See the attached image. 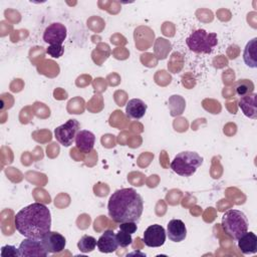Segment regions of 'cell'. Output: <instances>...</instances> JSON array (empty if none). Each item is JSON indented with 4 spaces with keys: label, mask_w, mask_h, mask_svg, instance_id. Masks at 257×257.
Listing matches in <instances>:
<instances>
[{
    "label": "cell",
    "mask_w": 257,
    "mask_h": 257,
    "mask_svg": "<svg viewBox=\"0 0 257 257\" xmlns=\"http://www.w3.org/2000/svg\"><path fill=\"white\" fill-rule=\"evenodd\" d=\"M14 225L25 238L41 240L50 231V211L44 204L32 203L17 212L14 217Z\"/></svg>",
    "instance_id": "obj_1"
},
{
    "label": "cell",
    "mask_w": 257,
    "mask_h": 257,
    "mask_svg": "<svg viewBox=\"0 0 257 257\" xmlns=\"http://www.w3.org/2000/svg\"><path fill=\"white\" fill-rule=\"evenodd\" d=\"M107 211L108 216L115 223H138L144 211V201L135 189H119L109 197Z\"/></svg>",
    "instance_id": "obj_2"
},
{
    "label": "cell",
    "mask_w": 257,
    "mask_h": 257,
    "mask_svg": "<svg viewBox=\"0 0 257 257\" xmlns=\"http://www.w3.org/2000/svg\"><path fill=\"white\" fill-rule=\"evenodd\" d=\"M203 158L196 152L179 153L171 163V169L179 176L191 177L202 166Z\"/></svg>",
    "instance_id": "obj_3"
},
{
    "label": "cell",
    "mask_w": 257,
    "mask_h": 257,
    "mask_svg": "<svg viewBox=\"0 0 257 257\" xmlns=\"http://www.w3.org/2000/svg\"><path fill=\"white\" fill-rule=\"evenodd\" d=\"M222 227L226 234L233 240H237L248 231L249 222L246 215L239 210H228L222 216Z\"/></svg>",
    "instance_id": "obj_4"
},
{
    "label": "cell",
    "mask_w": 257,
    "mask_h": 257,
    "mask_svg": "<svg viewBox=\"0 0 257 257\" xmlns=\"http://www.w3.org/2000/svg\"><path fill=\"white\" fill-rule=\"evenodd\" d=\"M189 49L198 54H209L218 44L217 34L204 29L193 31L186 39Z\"/></svg>",
    "instance_id": "obj_5"
},
{
    "label": "cell",
    "mask_w": 257,
    "mask_h": 257,
    "mask_svg": "<svg viewBox=\"0 0 257 257\" xmlns=\"http://www.w3.org/2000/svg\"><path fill=\"white\" fill-rule=\"evenodd\" d=\"M79 128L80 124L78 120L71 118L54 130V137L60 145L64 147H69L75 140L77 133L80 131Z\"/></svg>",
    "instance_id": "obj_6"
},
{
    "label": "cell",
    "mask_w": 257,
    "mask_h": 257,
    "mask_svg": "<svg viewBox=\"0 0 257 257\" xmlns=\"http://www.w3.org/2000/svg\"><path fill=\"white\" fill-rule=\"evenodd\" d=\"M18 254L19 257H46L48 252L44 248L41 240L26 238L20 243L18 247Z\"/></svg>",
    "instance_id": "obj_7"
},
{
    "label": "cell",
    "mask_w": 257,
    "mask_h": 257,
    "mask_svg": "<svg viewBox=\"0 0 257 257\" xmlns=\"http://www.w3.org/2000/svg\"><path fill=\"white\" fill-rule=\"evenodd\" d=\"M166 237L165 228L159 224H154L145 230L143 241L148 247H161L165 244Z\"/></svg>",
    "instance_id": "obj_8"
},
{
    "label": "cell",
    "mask_w": 257,
    "mask_h": 257,
    "mask_svg": "<svg viewBox=\"0 0 257 257\" xmlns=\"http://www.w3.org/2000/svg\"><path fill=\"white\" fill-rule=\"evenodd\" d=\"M67 35L66 27L59 22L48 25L43 32V40L49 45H62Z\"/></svg>",
    "instance_id": "obj_9"
},
{
    "label": "cell",
    "mask_w": 257,
    "mask_h": 257,
    "mask_svg": "<svg viewBox=\"0 0 257 257\" xmlns=\"http://www.w3.org/2000/svg\"><path fill=\"white\" fill-rule=\"evenodd\" d=\"M41 242L48 253L55 254L64 250L66 245V240L58 232L48 231L41 239Z\"/></svg>",
    "instance_id": "obj_10"
},
{
    "label": "cell",
    "mask_w": 257,
    "mask_h": 257,
    "mask_svg": "<svg viewBox=\"0 0 257 257\" xmlns=\"http://www.w3.org/2000/svg\"><path fill=\"white\" fill-rule=\"evenodd\" d=\"M238 106L247 117L252 119L257 118V94L255 92L241 96Z\"/></svg>",
    "instance_id": "obj_11"
},
{
    "label": "cell",
    "mask_w": 257,
    "mask_h": 257,
    "mask_svg": "<svg viewBox=\"0 0 257 257\" xmlns=\"http://www.w3.org/2000/svg\"><path fill=\"white\" fill-rule=\"evenodd\" d=\"M166 233L171 241L181 242L187 236V228L182 220L173 219L168 223Z\"/></svg>",
    "instance_id": "obj_12"
},
{
    "label": "cell",
    "mask_w": 257,
    "mask_h": 257,
    "mask_svg": "<svg viewBox=\"0 0 257 257\" xmlns=\"http://www.w3.org/2000/svg\"><path fill=\"white\" fill-rule=\"evenodd\" d=\"M96 246L101 253L114 252L118 247L115 233L112 230H105L98 238Z\"/></svg>",
    "instance_id": "obj_13"
},
{
    "label": "cell",
    "mask_w": 257,
    "mask_h": 257,
    "mask_svg": "<svg viewBox=\"0 0 257 257\" xmlns=\"http://www.w3.org/2000/svg\"><path fill=\"white\" fill-rule=\"evenodd\" d=\"M75 146L83 154H88L93 150L95 144L94 135L86 130H80L75 137Z\"/></svg>",
    "instance_id": "obj_14"
},
{
    "label": "cell",
    "mask_w": 257,
    "mask_h": 257,
    "mask_svg": "<svg viewBox=\"0 0 257 257\" xmlns=\"http://www.w3.org/2000/svg\"><path fill=\"white\" fill-rule=\"evenodd\" d=\"M238 248L245 254H255L257 252V236L253 232L246 231L238 239Z\"/></svg>",
    "instance_id": "obj_15"
},
{
    "label": "cell",
    "mask_w": 257,
    "mask_h": 257,
    "mask_svg": "<svg viewBox=\"0 0 257 257\" xmlns=\"http://www.w3.org/2000/svg\"><path fill=\"white\" fill-rule=\"evenodd\" d=\"M148 105L140 98H132L127 101L125 106V114L127 117L133 119H140L142 118L146 111Z\"/></svg>",
    "instance_id": "obj_16"
},
{
    "label": "cell",
    "mask_w": 257,
    "mask_h": 257,
    "mask_svg": "<svg viewBox=\"0 0 257 257\" xmlns=\"http://www.w3.org/2000/svg\"><path fill=\"white\" fill-rule=\"evenodd\" d=\"M243 59L247 66L251 68L257 67V38L254 37L247 42L244 52Z\"/></svg>",
    "instance_id": "obj_17"
},
{
    "label": "cell",
    "mask_w": 257,
    "mask_h": 257,
    "mask_svg": "<svg viewBox=\"0 0 257 257\" xmlns=\"http://www.w3.org/2000/svg\"><path fill=\"white\" fill-rule=\"evenodd\" d=\"M234 90L240 97L250 94L254 90V83L249 79H239L234 84Z\"/></svg>",
    "instance_id": "obj_18"
},
{
    "label": "cell",
    "mask_w": 257,
    "mask_h": 257,
    "mask_svg": "<svg viewBox=\"0 0 257 257\" xmlns=\"http://www.w3.org/2000/svg\"><path fill=\"white\" fill-rule=\"evenodd\" d=\"M96 243H97V241L94 237L89 236V235H83L77 242V247L80 252L88 253L95 249Z\"/></svg>",
    "instance_id": "obj_19"
},
{
    "label": "cell",
    "mask_w": 257,
    "mask_h": 257,
    "mask_svg": "<svg viewBox=\"0 0 257 257\" xmlns=\"http://www.w3.org/2000/svg\"><path fill=\"white\" fill-rule=\"evenodd\" d=\"M115 235H116V240H117L118 246H120V247L124 248L133 243L132 234H128V233H125V232L119 230V232L116 233Z\"/></svg>",
    "instance_id": "obj_20"
},
{
    "label": "cell",
    "mask_w": 257,
    "mask_h": 257,
    "mask_svg": "<svg viewBox=\"0 0 257 257\" xmlns=\"http://www.w3.org/2000/svg\"><path fill=\"white\" fill-rule=\"evenodd\" d=\"M46 52H47V54H49L50 56H52L54 58H59L60 56L63 55L64 48L62 45H49L46 48Z\"/></svg>",
    "instance_id": "obj_21"
},
{
    "label": "cell",
    "mask_w": 257,
    "mask_h": 257,
    "mask_svg": "<svg viewBox=\"0 0 257 257\" xmlns=\"http://www.w3.org/2000/svg\"><path fill=\"white\" fill-rule=\"evenodd\" d=\"M138 229L137 223L136 222H122L119 223V230L128 233V234H134Z\"/></svg>",
    "instance_id": "obj_22"
},
{
    "label": "cell",
    "mask_w": 257,
    "mask_h": 257,
    "mask_svg": "<svg viewBox=\"0 0 257 257\" xmlns=\"http://www.w3.org/2000/svg\"><path fill=\"white\" fill-rule=\"evenodd\" d=\"M1 256L8 257V256H19L18 248L12 245H5L1 248Z\"/></svg>",
    "instance_id": "obj_23"
}]
</instances>
